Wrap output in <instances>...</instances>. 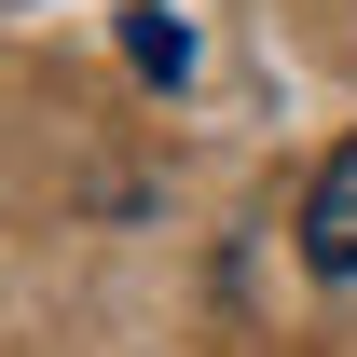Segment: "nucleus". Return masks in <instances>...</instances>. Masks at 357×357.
<instances>
[{"label":"nucleus","instance_id":"nucleus-2","mask_svg":"<svg viewBox=\"0 0 357 357\" xmlns=\"http://www.w3.org/2000/svg\"><path fill=\"white\" fill-rule=\"evenodd\" d=\"M124 55L151 69V83H178V69H192V28H178L165 0H151V14H124Z\"/></svg>","mask_w":357,"mask_h":357},{"label":"nucleus","instance_id":"nucleus-1","mask_svg":"<svg viewBox=\"0 0 357 357\" xmlns=\"http://www.w3.org/2000/svg\"><path fill=\"white\" fill-rule=\"evenodd\" d=\"M303 261L316 275H357V137L316 165V192H303Z\"/></svg>","mask_w":357,"mask_h":357}]
</instances>
